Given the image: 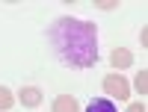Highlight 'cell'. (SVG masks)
Listing matches in <instances>:
<instances>
[{"label": "cell", "mask_w": 148, "mask_h": 112, "mask_svg": "<svg viewBox=\"0 0 148 112\" xmlns=\"http://www.w3.org/2000/svg\"><path fill=\"white\" fill-rule=\"evenodd\" d=\"M56 56L71 68H92L98 62V30L89 21L77 18H56L47 30Z\"/></svg>", "instance_id": "obj_1"}, {"label": "cell", "mask_w": 148, "mask_h": 112, "mask_svg": "<svg viewBox=\"0 0 148 112\" xmlns=\"http://www.w3.org/2000/svg\"><path fill=\"white\" fill-rule=\"evenodd\" d=\"M104 92L110 97H119V100L130 94V89H127V83H125L121 74H107V77H104Z\"/></svg>", "instance_id": "obj_2"}, {"label": "cell", "mask_w": 148, "mask_h": 112, "mask_svg": "<svg viewBox=\"0 0 148 112\" xmlns=\"http://www.w3.org/2000/svg\"><path fill=\"white\" fill-rule=\"evenodd\" d=\"M110 62H113V68H130L133 65V53L125 50V47H116L113 56H110Z\"/></svg>", "instance_id": "obj_3"}, {"label": "cell", "mask_w": 148, "mask_h": 112, "mask_svg": "<svg viewBox=\"0 0 148 112\" xmlns=\"http://www.w3.org/2000/svg\"><path fill=\"white\" fill-rule=\"evenodd\" d=\"M18 97H21V103H24V106H30V109L42 103V92L36 89V86H27V89H21V94H18Z\"/></svg>", "instance_id": "obj_4"}, {"label": "cell", "mask_w": 148, "mask_h": 112, "mask_svg": "<svg viewBox=\"0 0 148 112\" xmlns=\"http://www.w3.org/2000/svg\"><path fill=\"white\" fill-rule=\"evenodd\" d=\"M53 112H80V106H77V100L74 97H68V94H59L56 100H53V106H51Z\"/></svg>", "instance_id": "obj_5"}, {"label": "cell", "mask_w": 148, "mask_h": 112, "mask_svg": "<svg viewBox=\"0 0 148 112\" xmlns=\"http://www.w3.org/2000/svg\"><path fill=\"white\" fill-rule=\"evenodd\" d=\"M15 106V97H12V92L6 89V86H0V112H6Z\"/></svg>", "instance_id": "obj_6"}, {"label": "cell", "mask_w": 148, "mask_h": 112, "mask_svg": "<svg viewBox=\"0 0 148 112\" xmlns=\"http://www.w3.org/2000/svg\"><path fill=\"white\" fill-rule=\"evenodd\" d=\"M86 112H116V103L113 100H92Z\"/></svg>", "instance_id": "obj_7"}, {"label": "cell", "mask_w": 148, "mask_h": 112, "mask_svg": "<svg viewBox=\"0 0 148 112\" xmlns=\"http://www.w3.org/2000/svg\"><path fill=\"white\" fill-rule=\"evenodd\" d=\"M136 92H139V94H145V92H148V80H145V71H139V74H136Z\"/></svg>", "instance_id": "obj_8"}, {"label": "cell", "mask_w": 148, "mask_h": 112, "mask_svg": "<svg viewBox=\"0 0 148 112\" xmlns=\"http://www.w3.org/2000/svg\"><path fill=\"white\" fill-rule=\"evenodd\" d=\"M116 0H98V9H116Z\"/></svg>", "instance_id": "obj_9"}, {"label": "cell", "mask_w": 148, "mask_h": 112, "mask_svg": "<svg viewBox=\"0 0 148 112\" xmlns=\"http://www.w3.org/2000/svg\"><path fill=\"white\" fill-rule=\"evenodd\" d=\"M127 112H145V106H142V103H130Z\"/></svg>", "instance_id": "obj_10"}]
</instances>
